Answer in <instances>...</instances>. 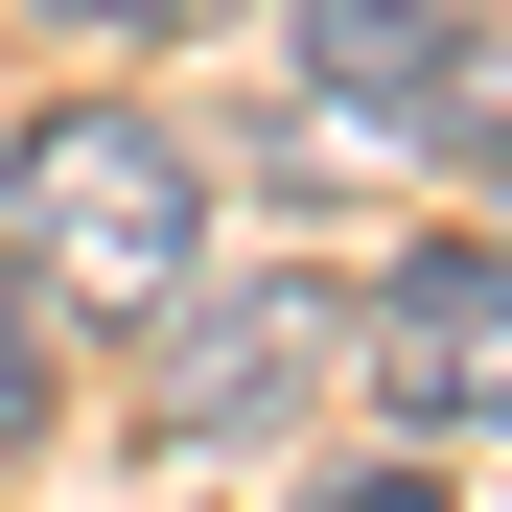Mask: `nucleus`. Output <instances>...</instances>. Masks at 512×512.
I'll return each instance as SVG.
<instances>
[{"label": "nucleus", "mask_w": 512, "mask_h": 512, "mask_svg": "<svg viewBox=\"0 0 512 512\" xmlns=\"http://www.w3.org/2000/svg\"><path fill=\"white\" fill-rule=\"evenodd\" d=\"M373 396L396 419H512V233H419L373 280Z\"/></svg>", "instance_id": "f03ea898"}, {"label": "nucleus", "mask_w": 512, "mask_h": 512, "mask_svg": "<svg viewBox=\"0 0 512 512\" xmlns=\"http://www.w3.org/2000/svg\"><path fill=\"white\" fill-rule=\"evenodd\" d=\"M47 419V303H24V256H0V443Z\"/></svg>", "instance_id": "39448f33"}, {"label": "nucleus", "mask_w": 512, "mask_h": 512, "mask_svg": "<svg viewBox=\"0 0 512 512\" xmlns=\"http://www.w3.org/2000/svg\"><path fill=\"white\" fill-rule=\"evenodd\" d=\"M0 187H24V256L94 280V303H187L210 280V163L163 140V117H47Z\"/></svg>", "instance_id": "f257e3e1"}, {"label": "nucleus", "mask_w": 512, "mask_h": 512, "mask_svg": "<svg viewBox=\"0 0 512 512\" xmlns=\"http://www.w3.org/2000/svg\"><path fill=\"white\" fill-rule=\"evenodd\" d=\"M326 512H443V489H419V466H373V489H326Z\"/></svg>", "instance_id": "0eeeda50"}, {"label": "nucleus", "mask_w": 512, "mask_h": 512, "mask_svg": "<svg viewBox=\"0 0 512 512\" xmlns=\"http://www.w3.org/2000/svg\"><path fill=\"white\" fill-rule=\"evenodd\" d=\"M303 373H326V280H256V303H210L187 350H163V419H187V443H256Z\"/></svg>", "instance_id": "20e7f679"}, {"label": "nucleus", "mask_w": 512, "mask_h": 512, "mask_svg": "<svg viewBox=\"0 0 512 512\" xmlns=\"http://www.w3.org/2000/svg\"><path fill=\"white\" fill-rule=\"evenodd\" d=\"M303 94H350V117H489L466 94V0H303Z\"/></svg>", "instance_id": "7ed1b4c3"}, {"label": "nucleus", "mask_w": 512, "mask_h": 512, "mask_svg": "<svg viewBox=\"0 0 512 512\" xmlns=\"http://www.w3.org/2000/svg\"><path fill=\"white\" fill-rule=\"evenodd\" d=\"M47 24H140V47H163V24H233V0H47Z\"/></svg>", "instance_id": "423d86ee"}]
</instances>
